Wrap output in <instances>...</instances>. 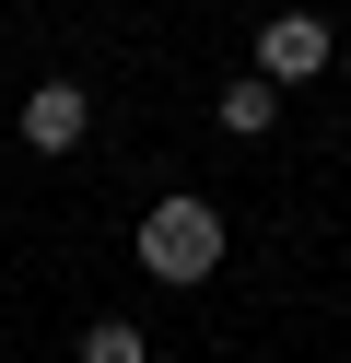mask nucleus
Listing matches in <instances>:
<instances>
[{"label": "nucleus", "mask_w": 351, "mask_h": 363, "mask_svg": "<svg viewBox=\"0 0 351 363\" xmlns=\"http://www.w3.org/2000/svg\"><path fill=\"white\" fill-rule=\"evenodd\" d=\"M140 269H152V281H176V293H199L211 269H223V199L211 188H164L152 211H140Z\"/></svg>", "instance_id": "obj_1"}, {"label": "nucleus", "mask_w": 351, "mask_h": 363, "mask_svg": "<svg viewBox=\"0 0 351 363\" xmlns=\"http://www.w3.org/2000/svg\"><path fill=\"white\" fill-rule=\"evenodd\" d=\"M328 48H340V35H328V12H269V24H257V82H281V94H293V82L328 71Z\"/></svg>", "instance_id": "obj_2"}, {"label": "nucleus", "mask_w": 351, "mask_h": 363, "mask_svg": "<svg viewBox=\"0 0 351 363\" xmlns=\"http://www.w3.org/2000/svg\"><path fill=\"white\" fill-rule=\"evenodd\" d=\"M82 129H94L82 82H35V94H23V152H82Z\"/></svg>", "instance_id": "obj_3"}, {"label": "nucleus", "mask_w": 351, "mask_h": 363, "mask_svg": "<svg viewBox=\"0 0 351 363\" xmlns=\"http://www.w3.org/2000/svg\"><path fill=\"white\" fill-rule=\"evenodd\" d=\"M211 118H223L234 141H257V129H281V82H257V71H246V82H223V94H211Z\"/></svg>", "instance_id": "obj_4"}, {"label": "nucleus", "mask_w": 351, "mask_h": 363, "mask_svg": "<svg viewBox=\"0 0 351 363\" xmlns=\"http://www.w3.org/2000/svg\"><path fill=\"white\" fill-rule=\"evenodd\" d=\"M70 363H152V340H140L129 316H94V328H82V352H70Z\"/></svg>", "instance_id": "obj_5"}]
</instances>
